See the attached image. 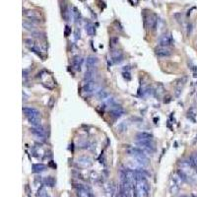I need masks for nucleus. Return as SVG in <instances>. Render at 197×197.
<instances>
[{"label": "nucleus", "mask_w": 197, "mask_h": 197, "mask_svg": "<svg viewBox=\"0 0 197 197\" xmlns=\"http://www.w3.org/2000/svg\"><path fill=\"white\" fill-rule=\"evenodd\" d=\"M111 57H113V59L115 63H118L122 61V58H123V54L120 51V50H114L111 53Z\"/></svg>", "instance_id": "18"}, {"label": "nucleus", "mask_w": 197, "mask_h": 197, "mask_svg": "<svg viewBox=\"0 0 197 197\" xmlns=\"http://www.w3.org/2000/svg\"><path fill=\"white\" fill-rule=\"evenodd\" d=\"M181 197H188V196H185V195H183V196H181Z\"/></svg>", "instance_id": "29"}, {"label": "nucleus", "mask_w": 197, "mask_h": 197, "mask_svg": "<svg viewBox=\"0 0 197 197\" xmlns=\"http://www.w3.org/2000/svg\"><path fill=\"white\" fill-rule=\"evenodd\" d=\"M189 160L191 161V163L193 164V166L195 167V169H197V152H194L193 154L190 156Z\"/></svg>", "instance_id": "26"}, {"label": "nucleus", "mask_w": 197, "mask_h": 197, "mask_svg": "<svg viewBox=\"0 0 197 197\" xmlns=\"http://www.w3.org/2000/svg\"><path fill=\"white\" fill-rule=\"evenodd\" d=\"M83 63V59L81 56H75L72 59V66L74 67V69H76L77 71L81 70V66H82Z\"/></svg>", "instance_id": "15"}, {"label": "nucleus", "mask_w": 197, "mask_h": 197, "mask_svg": "<svg viewBox=\"0 0 197 197\" xmlns=\"http://www.w3.org/2000/svg\"><path fill=\"white\" fill-rule=\"evenodd\" d=\"M136 147L142 150L147 155L155 152V145L153 141H136Z\"/></svg>", "instance_id": "5"}, {"label": "nucleus", "mask_w": 197, "mask_h": 197, "mask_svg": "<svg viewBox=\"0 0 197 197\" xmlns=\"http://www.w3.org/2000/svg\"><path fill=\"white\" fill-rule=\"evenodd\" d=\"M62 16H63V18H64L65 21H70L71 17H73L72 16V12H70V10H69L68 7H65L64 11L62 12Z\"/></svg>", "instance_id": "22"}, {"label": "nucleus", "mask_w": 197, "mask_h": 197, "mask_svg": "<svg viewBox=\"0 0 197 197\" xmlns=\"http://www.w3.org/2000/svg\"><path fill=\"white\" fill-rule=\"evenodd\" d=\"M108 97V94L107 93L106 91H100L98 94V98L100 99V100H104V99H107Z\"/></svg>", "instance_id": "27"}, {"label": "nucleus", "mask_w": 197, "mask_h": 197, "mask_svg": "<svg viewBox=\"0 0 197 197\" xmlns=\"http://www.w3.org/2000/svg\"><path fill=\"white\" fill-rule=\"evenodd\" d=\"M77 196L78 197H93L91 191H88L86 188L82 187V186H80L79 189L77 190Z\"/></svg>", "instance_id": "17"}, {"label": "nucleus", "mask_w": 197, "mask_h": 197, "mask_svg": "<svg viewBox=\"0 0 197 197\" xmlns=\"http://www.w3.org/2000/svg\"><path fill=\"white\" fill-rule=\"evenodd\" d=\"M43 182H45V184L46 186H50V187H52V186H54V184H55V181H54V178H52V176L46 178Z\"/></svg>", "instance_id": "24"}, {"label": "nucleus", "mask_w": 197, "mask_h": 197, "mask_svg": "<svg viewBox=\"0 0 197 197\" xmlns=\"http://www.w3.org/2000/svg\"><path fill=\"white\" fill-rule=\"evenodd\" d=\"M98 63H99V59L96 56H94V55L88 56L87 59H86L87 70H95V68H97Z\"/></svg>", "instance_id": "11"}, {"label": "nucleus", "mask_w": 197, "mask_h": 197, "mask_svg": "<svg viewBox=\"0 0 197 197\" xmlns=\"http://www.w3.org/2000/svg\"><path fill=\"white\" fill-rule=\"evenodd\" d=\"M110 115H111L113 117L117 118V117H119V116H121L122 114H123L124 110H123V108H122L120 106L113 104V106H110Z\"/></svg>", "instance_id": "12"}, {"label": "nucleus", "mask_w": 197, "mask_h": 197, "mask_svg": "<svg viewBox=\"0 0 197 197\" xmlns=\"http://www.w3.org/2000/svg\"><path fill=\"white\" fill-rule=\"evenodd\" d=\"M174 45V39L171 34H164L160 37L159 39V46H171Z\"/></svg>", "instance_id": "7"}, {"label": "nucleus", "mask_w": 197, "mask_h": 197, "mask_svg": "<svg viewBox=\"0 0 197 197\" xmlns=\"http://www.w3.org/2000/svg\"><path fill=\"white\" fill-rule=\"evenodd\" d=\"M23 28L28 30V31H31V32H36L37 26H36V24L32 21H24L23 22Z\"/></svg>", "instance_id": "16"}, {"label": "nucleus", "mask_w": 197, "mask_h": 197, "mask_svg": "<svg viewBox=\"0 0 197 197\" xmlns=\"http://www.w3.org/2000/svg\"><path fill=\"white\" fill-rule=\"evenodd\" d=\"M25 43H26V46H28L33 52H35L36 54H38L39 56H42V50H40V46L37 45V43L35 42V40H31V39H26L25 40Z\"/></svg>", "instance_id": "9"}, {"label": "nucleus", "mask_w": 197, "mask_h": 197, "mask_svg": "<svg viewBox=\"0 0 197 197\" xmlns=\"http://www.w3.org/2000/svg\"><path fill=\"white\" fill-rule=\"evenodd\" d=\"M133 192L137 197H147L150 193V184L146 178H141L136 179L133 187Z\"/></svg>", "instance_id": "1"}, {"label": "nucleus", "mask_w": 197, "mask_h": 197, "mask_svg": "<svg viewBox=\"0 0 197 197\" xmlns=\"http://www.w3.org/2000/svg\"><path fill=\"white\" fill-rule=\"evenodd\" d=\"M31 132L37 136L38 138H46V132H45V129L43 128L42 125H40V126H33L31 128Z\"/></svg>", "instance_id": "13"}, {"label": "nucleus", "mask_w": 197, "mask_h": 197, "mask_svg": "<svg viewBox=\"0 0 197 197\" xmlns=\"http://www.w3.org/2000/svg\"><path fill=\"white\" fill-rule=\"evenodd\" d=\"M117 197H129V196L126 195V194H124V193H122V192H119V193H118Z\"/></svg>", "instance_id": "28"}, {"label": "nucleus", "mask_w": 197, "mask_h": 197, "mask_svg": "<svg viewBox=\"0 0 197 197\" xmlns=\"http://www.w3.org/2000/svg\"><path fill=\"white\" fill-rule=\"evenodd\" d=\"M72 16H73V18H74V20H75L76 23H77L78 21H80L81 14H80V11H79V10H78L76 7H73V8H72Z\"/></svg>", "instance_id": "23"}, {"label": "nucleus", "mask_w": 197, "mask_h": 197, "mask_svg": "<svg viewBox=\"0 0 197 197\" xmlns=\"http://www.w3.org/2000/svg\"><path fill=\"white\" fill-rule=\"evenodd\" d=\"M23 113L25 114L27 119L33 126H40L42 125V114L37 108L34 107H24Z\"/></svg>", "instance_id": "2"}, {"label": "nucleus", "mask_w": 197, "mask_h": 197, "mask_svg": "<svg viewBox=\"0 0 197 197\" xmlns=\"http://www.w3.org/2000/svg\"><path fill=\"white\" fill-rule=\"evenodd\" d=\"M155 53L157 56L162 57V58H166V57H169L172 55V51L169 50V47L163 46H159L156 47Z\"/></svg>", "instance_id": "8"}, {"label": "nucleus", "mask_w": 197, "mask_h": 197, "mask_svg": "<svg viewBox=\"0 0 197 197\" xmlns=\"http://www.w3.org/2000/svg\"><path fill=\"white\" fill-rule=\"evenodd\" d=\"M94 77H95V70H87V72L84 75V80L85 82L94 81Z\"/></svg>", "instance_id": "21"}, {"label": "nucleus", "mask_w": 197, "mask_h": 197, "mask_svg": "<svg viewBox=\"0 0 197 197\" xmlns=\"http://www.w3.org/2000/svg\"><path fill=\"white\" fill-rule=\"evenodd\" d=\"M128 155L131 156L136 161L137 164L139 166H141V167H146L149 164V159L147 154L137 147L128 149Z\"/></svg>", "instance_id": "3"}, {"label": "nucleus", "mask_w": 197, "mask_h": 197, "mask_svg": "<svg viewBox=\"0 0 197 197\" xmlns=\"http://www.w3.org/2000/svg\"><path fill=\"white\" fill-rule=\"evenodd\" d=\"M23 14L27 19H29L32 22L40 21V14L36 10H26L25 12H23Z\"/></svg>", "instance_id": "10"}, {"label": "nucleus", "mask_w": 197, "mask_h": 197, "mask_svg": "<svg viewBox=\"0 0 197 197\" xmlns=\"http://www.w3.org/2000/svg\"><path fill=\"white\" fill-rule=\"evenodd\" d=\"M144 25L147 29L156 30L158 25V17L154 13H148L144 16Z\"/></svg>", "instance_id": "4"}, {"label": "nucleus", "mask_w": 197, "mask_h": 197, "mask_svg": "<svg viewBox=\"0 0 197 197\" xmlns=\"http://www.w3.org/2000/svg\"><path fill=\"white\" fill-rule=\"evenodd\" d=\"M38 197H49V195H47V192H46V189L45 186H42L40 188H39Z\"/></svg>", "instance_id": "25"}, {"label": "nucleus", "mask_w": 197, "mask_h": 197, "mask_svg": "<svg viewBox=\"0 0 197 197\" xmlns=\"http://www.w3.org/2000/svg\"><path fill=\"white\" fill-rule=\"evenodd\" d=\"M33 169V172H36V174H39V172H45L46 169V166L43 164H34L32 166Z\"/></svg>", "instance_id": "19"}, {"label": "nucleus", "mask_w": 197, "mask_h": 197, "mask_svg": "<svg viewBox=\"0 0 197 197\" xmlns=\"http://www.w3.org/2000/svg\"><path fill=\"white\" fill-rule=\"evenodd\" d=\"M136 141H153V136L147 132H140L136 134Z\"/></svg>", "instance_id": "14"}, {"label": "nucleus", "mask_w": 197, "mask_h": 197, "mask_svg": "<svg viewBox=\"0 0 197 197\" xmlns=\"http://www.w3.org/2000/svg\"><path fill=\"white\" fill-rule=\"evenodd\" d=\"M98 91H99V85L95 82V81H88V82H85L82 86V92L86 94L87 96H90V95L97 93Z\"/></svg>", "instance_id": "6"}, {"label": "nucleus", "mask_w": 197, "mask_h": 197, "mask_svg": "<svg viewBox=\"0 0 197 197\" xmlns=\"http://www.w3.org/2000/svg\"><path fill=\"white\" fill-rule=\"evenodd\" d=\"M85 30H86L87 34L91 37H93L95 35V33H96V30H95V27L92 23H86V25H85Z\"/></svg>", "instance_id": "20"}]
</instances>
